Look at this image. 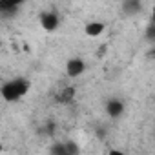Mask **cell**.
<instances>
[{
    "label": "cell",
    "instance_id": "8",
    "mask_svg": "<svg viewBox=\"0 0 155 155\" xmlns=\"http://www.w3.org/2000/svg\"><path fill=\"white\" fill-rule=\"evenodd\" d=\"M49 151L51 153H55V155H68V148H66V142H55L51 148H49Z\"/></svg>",
    "mask_w": 155,
    "mask_h": 155
},
{
    "label": "cell",
    "instance_id": "13",
    "mask_svg": "<svg viewBox=\"0 0 155 155\" xmlns=\"http://www.w3.org/2000/svg\"><path fill=\"white\" fill-rule=\"evenodd\" d=\"M150 20H151V22H155V6L151 8V18H150Z\"/></svg>",
    "mask_w": 155,
    "mask_h": 155
},
{
    "label": "cell",
    "instance_id": "2",
    "mask_svg": "<svg viewBox=\"0 0 155 155\" xmlns=\"http://www.w3.org/2000/svg\"><path fill=\"white\" fill-rule=\"evenodd\" d=\"M84 71H86V62L81 57H71L66 62V75L69 79H79L81 75H84Z\"/></svg>",
    "mask_w": 155,
    "mask_h": 155
},
{
    "label": "cell",
    "instance_id": "6",
    "mask_svg": "<svg viewBox=\"0 0 155 155\" xmlns=\"http://www.w3.org/2000/svg\"><path fill=\"white\" fill-rule=\"evenodd\" d=\"M104 29H106V24L101 22V20H93V22H88V24L84 26V33H86L90 38L101 37V35L104 33Z\"/></svg>",
    "mask_w": 155,
    "mask_h": 155
},
{
    "label": "cell",
    "instance_id": "9",
    "mask_svg": "<svg viewBox=\"0 0 155 155\" xmlns=\"http://www.w3.org/2000/svg\"><path fill=\"white\" fill-rule=\"evenodd\" d=\"M144 37L150 44H155V22H150L146 26V31H144Z\"/></svg>",
    "mask_w": 155,
    "mask_h": 155
},
{
    "label": "cell",
    "instance_id": "12",
    "mask_svg": "<svg viewBox=\"0 0 155 155\" xmlns=\"http://www.w3.org/2000/svg\"><path fill=\"white\" fill-rule=\"evenodd\" d=\"M153 46H155V44H153ZM148 57H150V58H155V48H153V49L148 53Z\"/></svg>",
    "mask_w": 155,
    "mask_h": 155
},
{
    "label": "cell",
    "instance_id": "7",
    "mask_svg": "<svg viewBox=\"0 0 155 155\" xmlns=\"http://www.w3.org/2000/svg\"><path fill=\"white\" fill-rule=\"evenodd\" d=\"M75 95H77V90H75L73 86H64V88L57 93L55 101H57L58 104H71L73 99H75Z\"/></svg>",
    "mask_w": 155,
    "mask_h": 155
},
{
    "label": "cell",
    "instance_id": "10",
    "mask_svg": "<svg viewBox=\"0 0 155 155\" xmlns=\"http://www.w3.org/2000/svg\"><path fill=\"white\" fill-rule=\"evenodd\" d=\"M66 148H68V155H77L81 151V148L77 146V142H73V140H66Z\"/></svg>",
    "mask_w": 155,
    "mask_h": 155
},
{
    "label": "cell",
    "instance_id": "11",
    "mask_svg": "<svg viewBox=\"0 0 155 155\" xmlns=\"http://www.w3.org/2000/svg\"><path fill=\"white\" fill-rule=\"evenodd\" d=\"M106 49H108V48H106V46H101V48H99V49H97V55H99V57H102V55H104V53H106Z\"/></svg>",
    "mask_w": 155,
    "mask_h": 155
},
{
    "label": "cell",
    "instance_id": "5",
    "mask_svg": "<svg viewBox=\"0 0 155 155\" xmlns=\"http://www.w3.org/2000/svg\"><path fill=\"white\" fill-rule=\"evenodd\" d=\"M122 13L126 17H135L142 13V0H122Z\"/></svg>",
    "mask_w": 155,
    "mask_h": 155
},
{
    "label": "cell",
    "instance_id": "1",
    "mask_svg": "<svg viewBox=\"0 0 155 155\" xmlns=\"http://www.w3.org/2000/svg\"><path fill=\"white\" fill-rule=\"evenodd\" d=\"M29 90H31L29 79H26V77H15V79H11V81L2 84L0 95H2V99L6 102H18V101H22L28 95Z\"/></svg>",
    "mask_w": 155,
    "mask_h": 155
},
{
    "label": "cell",
    "instance_id": "3",
    "mask_svg": "<svg viewBox=\"0 0 155 155\" xmlns=\"http://www.w3.org/2000/svg\"><path fill=\"white\" fill-rule=\"evenodd\" d=\"M40 26H42V29L48 31V33L57 31L58 26H60V17H58V13H57V11H51V9L40 13Z\"/></svg>",
    "mask_w": 155,
    "mask_h": 155
},
{
    "label": "cell",
    "instance_id": "4",
    "mask_svg": "<svg viewBox=\"0 0 155 155\" xmlns=\"http://www.w3.org/2000/svg\"><path fill=\"white\" fill-rule=\"evenodd\" d=\"M104 111H106V115H108L110 119H119V117L124 115L126 106H124V102H122L120 99L113 97V99H108V101H106V104H104Z\"/></svg>",
    "mask_w": 155,
    "mask_h": 155
}]
</instances>
